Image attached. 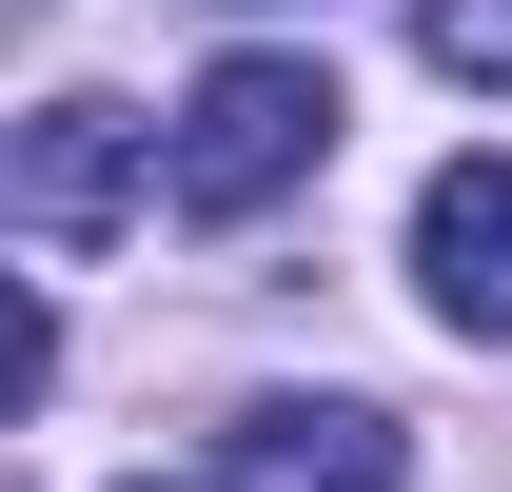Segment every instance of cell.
<instances>
[{
	"mask_svg": "<svg viewBox=\"0 0 512 492\" xmlns=\"http://www.w3.org/2000/svg\"><path fill=\"white\" fill-rule=\"evenodd\" d=\"M335 158V79L316 60H217L178 99V217H276Z\"/></svg>",
	"mask_w": 512,
	"mask_h": 492,
	"instance_id": "cell-1",
	"label": "cell"
},
{
	"mask_svg": "<svg viewBox=\"0 0 512 492\" xmlns=\"http://www.w3.org/2000/svg\"><path fill=\"white\" fill-rule=\"evenodd\" d=\"M138 197H178V138H138L119 99H40L20 119V237H119Z\"/></svg>",
	"mask_w": 512,
	"mask_h": 492,
	"instance_id": "cell-2",
	"label": "cell"
},
{
	"mask_svg": "<svg viewBox=\"0 0 512 492\" xmlns=\"http://www.w3.org/2000/svg\"><path fill=\"white\" fill-rule=\"evenodd\" d=\"M217 492H414V433L375 394H256L217 433Z\"/></svg>",
	"mask_w": 512,
	"mask_h": 492,
	"instance_id": "cell-3",
	"label": "cell"
},
{
	"mask_svg": "<svg viewBox=\"0 0 512 492\" xmlns=\"http://www.w3.org/2000/svg\"><path fill=\"white\" fill-rule=\"evenodd\" d=\"M414 296H434L453 335H512V158H453V178L414 197Z\"/></svg>",
	"mask_w": 512,
	"mask_h": 492,
	"instance_id": "cell-4",
	"label": "cell"
},
{
	"mask_svg": "<svg viewBox=\"0 0 512 492\" xmlns=\"http://www.w3.org/2000/svg\"><path fill=\"white\" fill-rule=\"evenodd\" d=\"M414 60H434V79H493V99H512V0H414Z\"/></svg>",
	"mask_w": 512,
	"mask_h": 492,
	"instance_id": "cell-5",
	"label": "cell"
}]
</instances>
